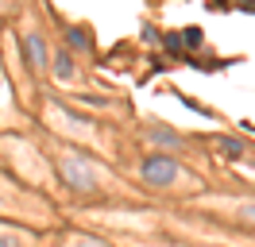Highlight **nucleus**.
<instances>
[{"label":"nucleus","mask_w":255,"mask_h":247,"mask_svg":"<svg viewBox=\"0 0 255 247\" xmlns=\"http://www.w3.org/2000/svg\"><path fill=\"white\" fill-rule=\"evenodd\" d=\"M62 174H66V182L74 185V189H93L97 185V170L89 166L85 154H66L62 158Z\"/></svg>","instance_id":"1"},{"label":"nucleus","mask_w":255,"mask_h":247,"mask_svg":"<svg viewBox=\"0 0 255 247\" xmlns=\"http://www.w3.org/2000/svg\"><path fill=\"white\" fill-rule=\"evenodd\" d=\"M143 178L151 185H170L178 178L174 158H166V154H151V158H143Z\"/></svg>","instance_id":"2"},{"label":"nucleus","mask_w":255,"mask_h":247,"mask_svg":"<svg viewBox=\"0 0 255 247\" xmlns=\"http://www.w3.org/2000/svg\"><path fill=\"white\" fill-rule=\"evenodd\" d=\"M23 46H27V58H31L35 70H39V66H47V46H43V39H39V35H27V39H23Z\"/></svg>","instance_id":"3"},{"label":"nucleus","mask_w":255,"mask_h":247,"mask_svg":"<svg viewBox=\"0 0 255 247\" xmlns=\"http://www.w3.org/2000/svg\"><path fill=\"white\" fill-rule=\"evenodd\" d=\"M54 77H58V81H66V77H74V62H70V54H58V58H54Z\"/></svg>","instance_id":"4"},{"label":"nucleus","mask_w":255,"mask_h":247,"mask_svg":"<svg viewBox=\"0 0 255 247\" xmlns=\"http://www.w3.org/2000/svg\"><path fill=\"white\" fill-rule=\"evenodd\" d=\"M182 43H186V46H197V43H201V31H197V27H190L186 35H182Z\"/></svg>","instance_id":"5"},{"label":"nucleus","mask_w":255,"mask_h":247,"mask_svg":"<svg viewBox=\"0 0 255 247\" xmlns=\"http://www.w3.org/2000/svg\"><path fill=\"white\" fill-rule=\"evenodd\" d=\"M221 151L224 154H240V143L236 139H221Z\"/></svg>","instance_id":"6"},{"label":"nucleus","mask_w":255,"mask_h":247,"mask_svg":"<svg viewBox=\"0 0 255 247\" xmlns=\"http://www.w3.org/2000/svg\"><path fill=\"white\" fill-rule=\"evenodd\" d=\"M0 247H19V244L12 240V236H0Z\"/></svg>","instance_id":"7"},{"label":"nucleus","mask_w":255,"mask_h":247,"mask_svg":"<svg viewBox=\"0 0 255 247\" xmlns=\"http://www.w3.org/2000/svg\"><path fill=\"white\" fill-rule=\"evenodd\" d=\"M78 247H101V244H93V240H78Z\"/></svg>","instance_id":"8"},{"label":"nucleus","mask_w":255,"mask_h":247,"mask_svg":"<svg viewBox=\"0 0 255 247\" xmlns=\"http://www.w3.org/2000/svg\"><path fill=\"white\" fill-rule=\"evenodd\" d=\"M0 101H4V89H0Z\"/></svg>","instance_id":"9"}]
</instances>
